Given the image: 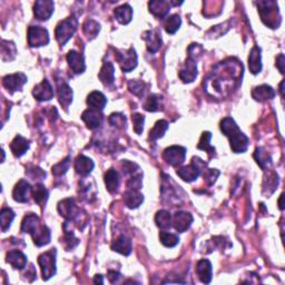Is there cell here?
Returning <instances> with one entry per match:
<instances>
[{
    "label": "cell",
    "mask_w": 285,
    "mask_h": 285,
    "mask_svg": "<svg viewBox=\"0 0 285 285\" xmlns=\"http://www.w3.org/2000/svg\"><path fill=\"white\" fill-rule=\"evenodd\" d=\"M254 158L256 163L259 165V167L262 169H266L272 165V157L264 148L257 147L255 149L254 153Z\"/></svg>",
    "instance_id": "cell-37"
},
{
    "label": "cell",
    "mask_w": 285,
    "mask_h": 285,
    "mask_svg": "<svg viewBox=\"0 0 285 285\" xmlns=\"http://www.w3.org/2000/svg\"><path fill=\"white\" fill-rule=\"evenodd\" d=\"M181 25H182L181 17H179L178 15H172V16L167 17L166 22H165L164 27H165V31H166L167 34L173 35L178 31L179 27H181Z\"/></svg>",
    "instance_id": "cell-45"
},
{
    "label": "cell",
    "mask_w": 285,
    "mask_h": 285,
    "mask_svg": "<svg viewBox=\"0 0 285 285\" xmlns=\"http://www.w3.org/2000/svg\"><path fill=\"white\" fill-rule=\"evenodd\" d=\"M108 279H109V282L111 283H117L118 282V279L121 278V276L122 275L119 274L118 272H116V271H108Z\"/></svg>",
    "instance_id": "cell-54"
},
{
    "label": "cell",
    "mask_w": 285,
    "mask_h": 285,
    "mask_svg": "<svg viewBox=\"0 0 285 285\" xmlns=\"http://www.w3.org/2000/svg\"><path fill=\"white\" fill-rule=\"evenodd\" d=\"M207 164L202 161L199 157H193L192 163L188 166H184L177 169V175L181 177L184 182L191 183L196 181L199 175L202 174L203 169L206 168Z\"/></svg>",
    "instance_id": "cell-7"
},
{
    "label": "cell",
    "mask_w": 285,
    "mask_h": 285,
    "mask_svg": "<svg viewBox=\"0 0 285 285\" xmlns=\"http://www.w3.org/2000/svg\"><path fill=\"white\" fill-rule=\"evenodd\" d=\"M167 129H168V123L166 121H164V119L158 121L154 125V127L151 129V132H149V139L153 142L157 141V139L162 138L164 136V134L166 133Z\"/></svg>",
    "instance_id": "cell-40"
},
{
    "label": "cell",
    "mask_w": 285,
    "mask_h": 285,
    "mask_svg": "<svg viewBox=\"0 0 285 285\" xmlns=\"http://www.w3.org/2000/svg\"><path fill=\"white\" fill-rule=\"evenodd\" d=\"M33 193V187L27 181H19L13 191V197L18 203H27Z\"/></svg>",
    "instance_id": "cell-16"
},
{
    "label": "cell",
    "mask_w": 285,
    "mask_h": 285,
    "mask_svg": "<svg viewBox=\"0 0 285 285\" xmlns=\"http://www.w3.org/2000/svg\"><path fill=\"white\" fill-rule=\"evenodd\" d=\"M159 239H161V243L164 246L166 247H174L179 243V238L177 235L168 232L159 233Z\"/></svg>",
    "instance_id": "cell-47"
},
{
    "label": "cell",
    "mask_w": 285,
    "mask_h": 285,
    "mask_svg": "<svg viewBox=\"0 0 285 285\" xmlns=\"http://www.w3.org/2000/svg\"><path fill=\"white\" fill-rule=\"evenodd\" d=\"M283 85H284V82H282L281 84H279V93H281V96L284 97V94H283Z\"/></svg>",
    "instance_id": "cell-58"
},
{
    "label": "cell",
    "mask_w": 285,
    "mask_h": 285,
    "mask_svg": "<svg viewBox=\"0 0 285 285\" xmlns=\"http://www.w3.org/2000/svg\"><path fill=\"white\" fill-rule=\"evenodd\" d=\"M122 167L124 174L128 177L127 189H136V191H139L143 186V173L138 165L129 161H124Z\"/></svg>",
    "instance_id": "cell-6"
},
{
    "label": "cell",
    "mask_w": 285,
    "mask_h": 285,
    "mask_svg": "<svg viewBox=\"0 0 285 285\" xmlns=\"http://www.w3.org/2000/svg\"><path fill=\"white\" fill-rule=\"evenodd\" d=\"M248 68L253 75L261 73L262 71V56L261 48L254 46L248 56Z\"/></svg>",
    "instance_id": "cell-26"
},
{
    "label": "cell",
    "mask_w": 285,
    "mask_h": 285,
    "mask_svg": "<svg viewBox=\"0 0 285 285\" xmlns=\"http://www.w3.org/2000/svg\"><path fill=\"white\" fill-rule=\"evenodd\" d=\"M124 202L128 208H137L144 202V195L136 189H127L124 193Z\"/></svg>",
    "instance_id": "cell-28"
},
{
    "label": "cell",
    "mask_w": 285,
    "mask_h": 285,
    "mask_svg": "<svg viewBox=\"0 0 285 285\" xmlns=\"http://www.w3.org/2000/svg\"><path fill=\"white\" fill-rule=\"evenodd\" d=\"M6 261L16 269H24L27 265V256L19 249H13L7 253Z\"/></svg>",
    "instance_id": "cell-24"
},
{
    "label": "cell",
    "mask_w": 285,
    "mask_h": 285,
    "mask_svg": "<svg viewBox=\"0 0 285 285\" xmlns=\"http://www.w3.org/2000/svg\"><path fill=\"white\" fill-rule=\"evenodd\" d=\"M211 138H212V134L209 132H204L202 134V137L199 139V143L197 145L198 149H202V151L206 152L209 156H214L215 155V147H213L211 145Z\"/></svg>",
    "instance_id": "cell-43"
},
{
    "label": "cell",
    "mask_w": 285,
    "mask_h": 285,
    "mask_svg": "<svg viewBox=\"0 0 285 285\" xmlns=\"http://www.w3.org/2000/svg\"><path fill=\"white\" fill-rule=\"evenodd\" d=\"M22 232L32 235L34 243L37 246H45L51 243L52 233L46 225L41 224L39 217L36 214L29 213L24 217L22 222Z\"/></svg>",
    "instance_id": "cell-2"
},
{
    "label": "cell",
    "mask_w": 285,
    "mask_h": 285,
    "mask_svg": "<svg viewBox=\"0 0 285 285\" xmlns=\"http://www.w3.org/2000/svg\"><path fill=\"white\" fill-rule=\"evenodd\" d=\"M26 83H27V76L23 73L7 75V76H5L3 78L4 87L12 94L15 92L22 91V88Z\"/></svg>",
    "instance_id": "cell-13"
},
{
    "label": "cell",
    "mask_w": 285,
    "mask_h": 285,
    "mask_svg": "<svg viewBox=\"0 0 285 285\" xmlns=\"http://www.w3.org/2000/svg\"><path fill=\"white\" fill-rule=\"evenodd\" d=\"M94 283H101V284H103L104 283V279H103V275H96V276H95V278H94Z\"/></svg>",
    "instance_id": "cell-56"
},
{
    "label": "cell",
    "mask_w": 285,
    "mask_h": 285,
    "mask_svg": "<svg viewBox=\"0 0 285 285\" xmlns=\"http://www.w3.org/2000/svg\"><path fill=\"white\" fill-rule=\"evenodd\" d=\"M49 43L47 29L41 26H31L28 28V45L31 47L46 46Z\"/></svg>",
    "instance_id": "cell-10"
},
{
    "label": "cell",
    "mask_w": 285,
    "mask_h": 285,
    "mask_svg": "<svg viewBox=\"0 0 285 285\" xmlns=\"http://www.w3.org/2000/svg\"><path fill=\"white\" fill-rule=\"evenodd\" d=\"M221 131L229 139L234 153H245L248 147V138L231 117H225L221 122Z\"/></svg>",
    "instance_id": "cell-3"
},
{
    "label": "cell",
    "mask_w": 285,
    "mask_h": 285,
    "mask_svg": "<svg viewBox=\"0 0 285 285\" xmlns=\"http://www.w3.org/2000/svg\"><path fill=\"white\" fill-rule=\"evenodd\" d=\"M98 77L105 86H111V85H113L115 81L114 65L109 62L104 63L103 67L101 68V72L98 74Z\"/></svg>",
    "instance_id": "cell-34"
},
{
    "label": "cell",
    "mask_w": 285,
    "mask_h": 285,
    "mask_svg": "<svg viewBox=\"0 0 285 285\" xmlns=\"http://www.w3.org/2000/svg\"><path fill=\"white\" fill-rule=\"evenodd\" d=\"M142 38L146 43L147 51L152 54H155L158 52L162 47V37L161 34L158 33V31H146L144 32L142 35Z\"/></svg>",
    "instance_id": "cell-18"
},
{
    "label": "cell",
    "mask_w": 285,
    "mask_h": 285,
    "mask_svg": "<svg viewBox=\"0 0 285 285\" xmlns=\"http://www.w3.org/2000/svg\"><path fill=\"white\" fill-rule=\"evenodd\" d=\"M107 104V98L101 92H93L88 95L87 105L89 108L96 109V111H103Z\"/></svg>",
    "instance_id": "cell-33"
},
{
    "label": "cell",
    "mask_w": 285,
    "mask_h": 285,
    "mask_svg": "<svg viewBox=\"0 0 285 285\" xmlns=\"http://www.w3.org/2000/svg\"><path fill=\"white\" fill-rule=\"evenodd\" d=\"M276 67L281 74H284V55L279 54L278 57L276 58Z\"/></svg>",
    "instance_id": "cell-55"
},
{
    "label": "cell",
    "mask_w": 285,
    "mask_h": 285,
    "mask_svg": "<svg viewBox=\"0 0 285 285\" xmlns=\"http://www.w3.org/2000/svg\"><path fill=\"white\" fill-rule=\"evenodd\" d=\"M278 207L281 211H283L284 209V206H283V194L279 196V199H278Z\"/></svg>",
    "instance_id": "cell-57"
},
{
    "label": "cell",
    "mask_w": 285,
    "mask_h": 285,
    "mask_svg": "<svg viewBox=\"0 0 285 285\" xmlns=\"http://www.w3.org/2000/svg\"><path fill=\"white\" fill-rule=\"evenodd\" d=\"M148 8L155 17L163 19L171 11V3L166 0H152L148 3Z\"/></svg>",
    "instance_id": "cell-22"
},
{
    "label": "cell",
    "mask_w": 285,
    "mask_h": 285,
    "mask_svg": "<svg viewBox=\"0 0 285 285\" xmlns=\"http://www.w3.org/2000/svg\"><path fill=\"white\" fill-rule=\"evenodd\" d=\"M33 197L39 206H45V204L47 203V199L49 197V192L47 188L44 186L43 184H38L33 189Z\"/></svg>",
    "instance_id": "cell-38"
},
{
    "label": "cell",
    "mask_w": 285,
    "mask_h": 285,
    "mask_svg": "<svg viewBox=\"0 0 285 285\" xmlns=\"http://www.w3.org/2000/svg\"><path fill=\"white\" fill-rule=\"evenodd\" d=\"M15 218V212L12 208L4 207L0 212V219H2V229L3 232H7Z\"/></svg>",
    "instance_id": "cell-44"
},
{
    "label": "cell",
    "mask_w": 285,
    "mask_h": 285,
    "mask_svg": "<svg viewBox=\"0 0 285 285\" xmlns=\"http://www.w3.org/2000/svg\"><path fill=\"white\" fill-rule=\"evenodd\" d=\"M83 31L88 39H94L98 36L99 32H101V25L93 21V19H87L83 25Z\"/></svg>",
    "instance_id": "cell-41"
},
{
    "label": "cell",
    "mask_w": 285,
    "mask_h": 285,
    "mask_svg": "<svg viewBox=\"0 0 285 285\" xmlns=\"http://www.w3.org/2000/svg\"><path fill=\"white\" fill-rule=\"evenodd\" d=\"M256 5L262 22L269 28H277L281 24L277 3L267 0V2H258Z\"/></svg>",
    "instance_id": "cell-4"
},
{
    "label": "cell",
    "mask_w": 285,
    "mask_h": 285,
    "mask_svg": "<svg viewBox=\"0 0 285 285\" xmlns=\"http://www.w3.org/2000/svg\"><path fill=\"white\" fill-rule=\"evenodd\" d=\"M67 62L69 67L75 74H83L86 69L85 58L81 53L76 51H71L67 54Z\"/></svg>",
    "instance_id": "cell-21"
},
{
    "label": "cell",
    "mask_w": 285,
    "mask_h": 285,
    "mask_svg": "<svg viewBox=\"0 0 285 285\" xmlns=\"http://www.w3.org/2000/svg\"><path fill=\"white\" fill-rule=\"evenodd\" d=\"M132 241L126 235H121L117 239H115L112 244V249L114 252H117L125 256H128L132 253Z\"/></svg>",
    "instance_id": "cell-30"
},
{
    "label": "cell",
    "mask_w": 285,
    "mask_h": 285,
    "mask_svg": "<svg viewBox=\"0 0 285 285\" xmlns=\"http://www.w3.org/2000/svg\"><path fill=\"white\" fill-rule=\"evenodd\" d=\"M69 167H71V157L67 156L66 158L63 159L62 162H59L58 164L55 165L52 169V172L55 176H62V175H65L67 173Z\"/></svg>",
    "instance_id": "cell-49"
},
{
    "label": "cell",
    "mask_w": 285,
    "mask_h": 285,
    "mask_svg": "<svg viewBox=\"0 0 285 285\" xmlns=\"http://www.w3.org/2000/svg\"><path fill=\"white\" fill-rule=\"evenodd\" d=\"M243 65L237 59L221 62L204 78V92L215 98H225L236 91L242 83Z\"/></svg>",
    "instance_id": "cell-1"
},
{
    "label": "cell",
    "mask_w": 285,
    "mask_h": 285,
    "mask_svg": "<svg viewBox=\"0 0 285 285\" xmlns=\"http://www.w3.org/2000/svg\"><path fill=\"white\" fill-rule=\"evenodd\" d=\"M196 274H197L198 278L201 279L202 283H205V284L211 283L212 276H213V268H212L211 262L205 258L198 261L196 264Z\"/></svg>",
    "instance_id": "cell-23"
},
{
    "label": "cell",
    "mask_w": 285,
    "mask_h": 285,
    "mask_svg": "<svg viewBox=\"0 0 285 285\" xmlns=\"http://www.w3.org/2000/svg\"><path fill=\"white\" fill-rule=\"evenodd\" d=\"M133 124H134V131L136 134L141 135L144 131V123H145V117L142 114H134L133 115Z\"/></svg>",
    "instance_id": "cell-51"
},
{
    "label": "cell",
    "mask_w": 285,
    "mask_h": 285,
    "mask_svg": "<svg viewBox=\"0 0 285 285\" xmlns=\"http://www.w3.org/2000/svg\"><path fill=\"white\" fill-rule=\"evenodd\" d=\"M94 167V162L89 157L85 156V155H79L76 161H75V169L82 176H87V175L91 174Z\"/></svg>",
    "instance_id": "cell-27"
},
{
    "label": "cell",
    "mask_w": 285,
    "mask_h": 285,
    "mask_svg": "<svg viewBox=\"0 0 285 285\" xmlns=\"http://www.w3.org/2000/svg\"><path fill=\"white\" fill-rule=\"evenodd\" d=\"M82 119L85 122V124L87 125L89 129H96L102 125L104 117L101 111L88 108L82 114Z\"/></svg>",
    "instance_id": "cell-20"
},
{
    "label": "cell",
    "mask_w": 285,
    "mask_h": 285,
    "mask_svg": "<svg viewBox=\"0 0 285 285\" xmlns=\"http://www.w3.org/2000/svg\"><path fill=\"white\" fill-rule=\"evenodd\" d=\"M274 89L268 86V85H261V86L255 87L252 91V97L257 102H266L269 99H273L275 97Z\"/></svg>",
    "instance_id": "cell-29"
},
{
    "label": "cell",
    "mask_w": 285,
    "mask_h": 285,
    "mask_svg": "<svg viewBox=\"0 0 285 285\" xmlns=\"http://www.w3.org/2000/svg\"><path fill=\"white\" fill-rule=\"evenodd\" d=\"M29 147H31V142L27 138L23 137L22 135H17L11 144V149L15 157H22L27 153Z\"/></svg>",
    "instance_id": "cell-25"
},
{
    "label": "cell",
    "mask_w": 285,
    "mask_h": 285,
    "mask_svg": "<svg viewBox=\"0 0 285 285\" xmlns=\"http://www.w3.org/2000/svg\"><path fill=\"white\" fill-rule=\"evenodd\" d=\"M16 46L13 42H2V59L4 62H12L16 57Z\"/></svg>",
    "instance_id": "cell-39"
},
{
    "label": "cell",
    "mask_w": 285,
    "mask_h": 285,
    "mask_svg": "<svg viewBox=\"0 0 285 285\" xmlns=\"http://www.w3.org/2000/svg\"><path fill=\"white\" fill-rule=\"evenodd\" d=\"M193 223V216L187 212H176L173 217V225L175 229L179 233L186 232Z\"/></svg>",
    "instance_id": "cell-19"
},
{
    "label": "cell",
    "mask_w": 285,
    "mask_h": 285,
    "mask_svg": "<svg viewBox=\"0 0 285 285\" xmlns=\"http://www.w3.org/2000/svg\"><path fill=\"white\" fill-rule=\"evenodd\" d=\"M32 171H33V174H28V175H31V177L33 179H36V177H37V179L38 178L43 179L44 177H46V173H45L44 171H42V169L39 168V167H34Z\"/></svg>",
    "instance_id": "cell-53"
},
{
    "label": "cell",
    "mask_w": 285,
    "mask_h": 285,
    "mask_svg": "<svg viewBox=\"0 0 285 285\" xmlns=\"http://www.w3.org/2000/svg\"><path fill=\"white\" fill-rule=\"evenodd\" d=\"M155 223L159 228L167 229L172 226V215L165 209H161L155 215Z\"/></svg>",
    "instance_id": "cell-42"
},
{
    "label": "cell",
    "mask_w": 285,
    "mask_h": 285,
    "mask_svg": "<svg viewBox=\"0 0 285 285\" xmlns=\"http://www.w3.org/2000/svg\"><path fill=\"white\" fill-rule=\"evenodd\" d=\"M218 175H219V171H217V169H214V168L205 169L204 179H205V182L207 183L208 186H212V185L216 182Z\"/></svg>",
    "instance_id": "cell-52"
},
{
    "label": "cell",
    "mask_w": 285,
    "mask_h": 285,
    "mask_svg": "<svg viewBox=\"0 0 285 285\" xmlns=\"http://www.w3.org/2000/svg\"><path fill=\"white\" fill-rule=\"evenodd\" d=\"M58 212L66 221H75L81 214V209L73 198H66L58 203Z\"/></svg>",
    "instance_id": "cell-12"
},
{
    "label": "cell",
    "mask_w": 285,
    "mask_h": 285,
    "mask_svg": "<svg viewBox=\"0 0 285 285\" xmlns=\"http://www.w3.org/2000/svg\"><path fill=\"white\" fill-rule=\"evenodd\" d=\"M114 15H115V18H116V21L119 24L127 25L132 22L133 9L131 6H129V5L125 4L115 9Z\"/></svg>",
    "instance_id": "cell-35"
},
{
    "label": "cell",
    "mask_w": 285,
    "mask_h": 285,
    "mask_svg": "<svg viewBox=\"0 0 285 285\" xmlns=\"http://www.w3.org/2000/svg\"><path fill=\"white\" fill-rule=\"evenodd\" d=\"M64 229H65V237L62 243L64 242V246L66 247L67 251H71V249L76 247L79 244V239L77 237H75V234L73 233V231H67V228L65 226Z\"/></svg>",
    "instance_id": "cell-48"
},
{
    "label": "cell",
    "mask_w": 285,
    "mask_h": 285,
    "mask_svg": "<svg viewBox=\"0 0 285 285\" xmlns=\"http://www.w3.org/2000/svg\"><path fill=\"white\" fill-rule=\"evenodd\" d=\"M186 157V149L178 145H174L166 148L163 153V158L172 166H178L182 165Z\"/></svg>",
    "instance_id": "cell-11"
},
{
    "label": "cell",
    "mask_w": 285,
    "mask_h": 285,
    "mask_svg": "<svg viewBox=\"0 0 285 285\" xmlns=\"http://www.w3.org/2000/svg\"><path fill=\"white\" fill-rule=\"evenodd\" d=\"M57 94L59 104H61L65 109H67L69 105L73 102V91L71 86H69L67 83L59 84L57 88Z\"/></svg>",
    "instance_id": "cell-31"
},
{
    "label": "cell",
    "mask_w": 285,
    "mask_h": 285,
    "mask_svg": "<svg viewBox=\"0 0 285 285\" xmlns=\"http://www.w3.org/2000/svg\"><path fill=\"white\" fill-rule=\"evenodd\" d=\"M77 26L78 22L75 17H68L57 25L55 36L61 46H65L69 39L74 36V34L77 31Z\"/></svg>",
    "instance_id": "cell-5"
},
{
    "label": "cell",
    "mask_w": 285,
    "mask_h": 285,
    "mask_svg": "<svg viewBox=\"0 0 285 285\" xmlns=\"http://www.w3.org/2000/svg\"><path fill=\"white\" fill-rule=\"evenodd\" d=\"M56 249L52 248L38 256V264L42 268L43 278L45 281H48L56 274Z\"/></svg>",
    "instance_id": "cell-8"
},
{
    "label": "cell",
    "mask_w": 285,
    "mask_h": 285,
    "mask_svg": "<svg viewBox=\"0 0 285 285\" xmlns=\"http://www.w3.org/2000/svg\"><path fill=\"white\" fill-rule=\"evenodd\" d=\"M108 121H109V123H111L112 126L116 127V128L123 129V128L126 127V123H127L126 117H125L124 115L121 114V113H114V114H112L111 116H109Z\"/></svg>",
    "instance_id": "cell-50"
},
{
    "label": "cell",
    "mask_w": 285,
    "mask_h": 285,
    "mask_svg": "<svg viewBox=\"0 0 285 285\" xmlns=\"http://www.w3.org/2000/svg\"><path fill=\"white\" fill-rule=\"evenodd\" d=\"M144 109L147 112L155 113V112H161L164 109L163 105V97L159 96L156 94L149 95L146 102L144 104Z\"/></svg>",
    "instance_id": "cell-36"
},
{
    "label": "cell",
    "mask_w": 285,
    "mask_h": 285,
    "mask_svg": "<svg viewBox=\"0 0 285 285\" xmlns=\"http://www.w3.org/2000/svg\"><path fill=\"white\" fill-rule=\"evenodd\" d=\"M55 4L52 0H37L34 5V14L39 21H48L54 14Z\"/></svg>",
    "instance_id": "cell-14"
},
{
    "label": "cell",
    "mask_w": 285,
    "mask_h": 285,
    "mask_svg": "<svg viewBox=\"0 0 285 285\" xmlns=\"http://www.w3.org/2000/svg\"><path fill=\"white\" fill-rule=\"evenodd\" d=\"M34 97L37 99L38 102H48L54 97V89L47 79L44 81L35 86L33 91Z\"/></svg>",
    "instance_id": "cell-17"
},
{
    "label": "cell",
    "mask_w": 285,
    "mask_h": 285,
    "mask_svg": "<svg viewBox=\"0 0 285 285\" xmlns=\"http://www.w3.org/2000/svg\"><path fill=\"white\" fill-rule=\"evenodd\" d=\"M128 88L131 93H133L135 96L143 97L145 92L147 91V85L142 81H136V79H132L128 82Z\"/></svg>",
    "instance_id": "cell-46"
},
{
    "label": "cell",
    "mask_w": 285,
    "mask_h": 285,
    "mask_svg": "<svg viewBox=\"0 0 285 285\" xmlns=\"http://www.w3.org/2000/svg\"><path fill=\"white\" fill-rule=\"evenodd\" d=\"M179 78L185 84L193 83L197 77V61L188 57L185 62L184 66L179 71Z\"/></svg>",
    "instance_id": "cell-15"
},
{
    "label": "cell",
    "mask_w": 285,
    "mask_h": 285,
    "mask_svg": "<svg viewBox=\"0 0 285 285\" xmlns=\"http://www.w3.org/2000/svg\"><path fill=\"white\" fill-rule=\"evenodd\" d=\"M105 184H106V188L109 193L115 194L118 191L119 184H121V177L116 169L111 168L108 169L105 174Z\"/></svg>",
    "instance_id": "cell-32"
},
{
    "label": "cell",
    "mask_w": 285,
    "mask_h": 285,
    "mask_svg": "<svg viewBox=\"0 0 285 285\" xmlns=\"http://www.w3.org/2000/svg\"><path fill=\"white\" fill-rule=\"evenodd\" d=\"M115 57L124 73L132 72L137 66V54L134 47H131L126 52L116 51Z\"/></svg>",
    "instance_id": "cell-9"
}]
</instances>
